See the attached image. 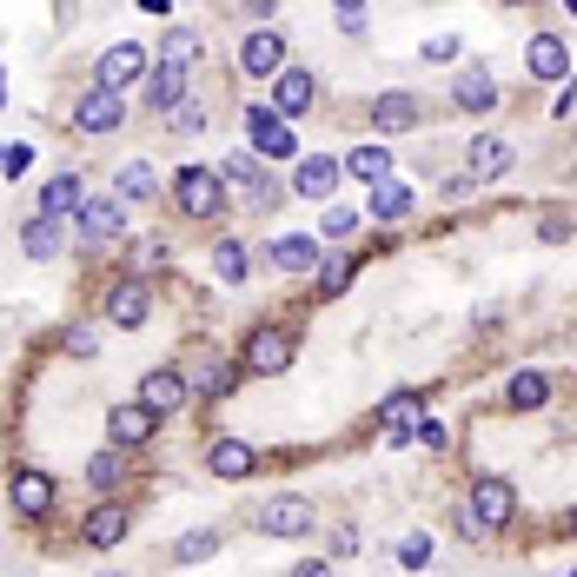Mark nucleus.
I'll return each instance as SVG.
<instances>
[{"label":"nucleus","instance_id":"43","mask_svg":"<svg viewBox=\"0 0 577 577\" xmlns=\"http://www.w3.org/2000/svg\"><path fill=\"white\" fill-rule=\"evenodd\" d=\"M458 53V40L452 34H438V40H425V60H452Z\"/></svg>","mask_w":577,"mask_h":577},{"label":"nucleus","instance_id":"35","mask_svg":"<svg viewBox=\"0 0 577 577\" xmlns=\"http://www.w3.org/2000/svg\"><path fill=\"white\" fill-rule=\"evenodd\" d=\"M206 557H219V531H187L173 544V564H206Z\"/></svg>","mask_w":577,"mask_h":577},{"label":"nucleus","instance_id":"3","mask_svg":"<svg viewBox=\"0 0 577 577\" xmlns=\"http://www.w3.org/2000/svg\"><path fill=\"white\" fill-rule=\"evenodd\" d=\"M378 425H385V445L405 452V445H419V425H425V392H392L378 405Z\"/></svg>","mask_w":577,"mask_h":577},{"label":"nucleus","instance_id":"13","mask_svg":"<svg viewBox=\"0 0 577 577\" xmlns=\"http://www.w3.org/2000/svg\"><path fill=\"white\" fill-rule=\"evenodd\" d=\"M153 432H159V411H146L140 398L107 411V445H113V452H127V445H146Z\"/></svg>","mask_w":577,"mask_h":577},{"label":"nucleus","instance_id":"1","mask_svg":"<svg viewBox=\"0 0 577 577\" xmlns=\"http://www.w3.org/2000/svg\"><path fill=\"white\" fill-rule=\"evenodd\" d=\"M312 525H318V512H312V498H299V491H279V498L253 505L260 538H312Z\"/></svg>","mask_w":577,"mask_h":577},{"label":"nucleus","instance_id":"28","mask_svg":"<svg viewBox=\"0 0 577 577\" xmlns=\"http://www.w3.org/2000/svg\"><path fill=\"white\" fill-rule=\"evenodd\" d=\"M245 273H253V253H245V239L226 232V239L213 245V279H219V286H245Z\"/></svg>","mask_w":577,"mask_h":577},{"label":"nucleus","instance_id":"37","mask_svg":"<svg viewBox=\"0 0 577 577\" xmlns=\"http://www.w3.org/2000/svg\"><path fill=\"white\" fill-rule=\"evenodd\" d=\"M398 564H405V570H425V564H432V538H425V531L398 538Z\"/></svg>","mask_w":577,"mask_h":577},{"label":"nucleus","instance_id":"24","mask_svg":"<svg viewBox=\"0 0 577 577\" xmlns=\"http://www.w3.org/2000/svg\"><path fill=\"white\" fill-rule=\"evenodd\" d=\"M127 525H133V518H127V505H94V512H87V525H80V538H87L94 551H113V544L127 538Z\"/></svg>","mask_w":577,"mask_h":577},{"label":"nucleus","instance_id":"25","mask_svg":"<svg viewBox=\"0 0 577 577\" xmlns=\"http://www.w3.org/2000/svg\"><path fill=\"white\" fill-rule=\"evenodd\" d=\"M206 60V40L193 27H167V40H159V67H173V73H193Z\"/></svg>","mask_w":577,"mask_h":577},{"label":"nucleus","instance_id":"41","mask_svg":"<svg viewBox=\"0 0 577 577\" xmlns=\"http://www.w3.org/2000/svg\"><path fill=\"white\" fill-rule=\"evenodd\" d=\"M359 226V213H346V206H333V213H325V239H346Z\"/></svg>","mask_w":577,"mask_h":577},{"label":"nucleus","instance_id":"27","mask_svg":"<svg viewBox=\"0 0 577 577\" xmlns=\"http://www.w3.org/2000/svg\"><path fill=\"white\" fill-rule=\"evenodd\" d=\"M339 167H346V173H352V180H365V187H372V193H378V187H385V180H392V153H385V146H352V153H346V159H339Z\"/></svg>","mask_w":577,"mask_h":577},{"label":"nucleus","instance_id":"47","mask_svg":"<svg viewBox=\"0 0 577 577\" xmlns=\"http://www.w3.org/2000/svg\"><path fill=\"white\" fill-rule=\"evenodd\" d=\"M0 100H8V73H0Z\"/></svg>","mask_w":577,"mask_h":577},{"label":"nucleus","instance_id":"40","mask_svg":"<svg viewBox=\"0 0 577 577\" xmlns=\"http://www.w3.org/2000/svg\"><path fill=\"white\" fill-rule=\"evenodd\" d=\"M173 133H206V100H187V107L173 113Z\"/></svg>","mask_w":577,"mask_h":577},{"label":"nucleus","instance_id":"9","mask_svg":"<svg viewBox=\"0 0 577 577\" xmlns=\"http://www.w3.org/2000/svg\"><path fill=\"white\" fill-rule=\"evenodd\" d=\"M365 120H372L378 133H411V127L425 120V100H419V94H405V87H392V94H372Z\"/></svg>","mask_w":577,"mask_h":577},{"label":"nucleus","instance_id":"32","mask_svg":"<svg viewBox=\"0 0 577 577\" xmlns=\"http://www.w3.org/2000/svg\"><path fill=\"white\" fill-rule=\"evenodd\" d=\"M505 405H512V411H538V405H551V378H544V372H512Z\"/></svg>","mask_w":577,"mask_h":577},{"label":"nucleus","instance_id":"50","mask_svg":"<svg viewBox=\"0 0 577 577\" xmlns=\"http://www.w3.org/2000/svg\"><path fill=\"white\" fill-rule=\"evenodd\" d=\"M0 159H8V153H0Z\"/></svg>","mask_w":577,"mask_h":577},{"label":"nucleus","instance_id":"19","mask_svg":"<svg viewBox=\"0 0 577 577\" xmlns=\"http://www.w3.org/2000/svg\"><path fill=\"white\" fill-rule=\"evenodd\" d=\"M339 173H346V167H339L333 153H312V159H299L292 193H299V200H333V193H339Z\"/></svg>","mask_w":577,"mask_h":577},{"label":"nucleus","instance_id":"16","mask_svg":"<svg viewBox=\"0 0 577 577\" xmlns=\"http://www.w3.org/2000/svg\"><path fill=\"white\" fill-rule=\"evenodd\" d=\"M8 498H14L21 518H47V512H53V478L34 471V465H21V471L8 478Z\"/></svg>","mask_w":577,"mask_h":577},{"label":"nucleus","instance_id":"14","mask_svg":"<svg viewBox=\"0 0 577 577\" xmlns=\"http://www.w3.org/2000/svg\"><path fill=\"white\" fill-rule=\"evenodd\" d=\"M239 67L253 73V80H279V73H286V40H279L273 27L245 34V40H239Z\"/></svg>","mask_w":577,"mask_h":577},{"label":"nucleus","instance_id":"33","mask_svg":"<svg viewBox=\"0 0 577 577\" xmlns=\"http://www.w3.org/2000/svg\"><path fill=\"white\" fill-rule=\"evenodd\" d=\"M411 200H419V193H411L405 180H385V187L372 193V206H365V213H372V219H405V213H411Z\"/></svg>","mask_w":577,"mask_h":577},{"label":"nucleus","instance_id":"42","mask_svg":"<svg viewBox=\"0 0 577 577\" xmlns=\"http://www.w3.org/2000/svg\"><path fill=\"white\" fill-rule=\"evenodd\" d=\"M333 21H339V34H365V8H339Z\"/></svg>","mask_w":577,"mask_h":577},{"label":"nucleus","instance_id":"11","mask_svg":"<svg viewBox=\"0 0 577 577\" xmlns=\"http://www.w3.org/2000/svg\"><path fill=\"white\" fill-rule=\"evenodd\" d=\"M206 471H213L219 484L253 478V471H260V445H245V438H213V445H206Z\"/></svg>","mask_w":577,"mask_h":577},{"label":"nucleus","instance_id":"21","mask_svg":"<svg viewBox=\"0 0 577 577\" xmlns=\"http://www.w3.org/2000/svg\"><path fill=\"white\" fill-rule=\"evenodd\" d=\"M140 100H146V113H180V107H187V73H173V67H159V60H153Z\"/></svg>","mask_w":577,"mask_h":577},{"label":"nucleus","instance_id":"6","mask_svg":"<svg viewBox=\"0 0 577 577\" xmlns=\"http://www.w3.org/2000/svg\"><path fill=\"white\" fill-rule=\"evenodd\" d=\"M292 359H299V339H292V333H279V325L253 333V346H245V372H260V378L292 372Z\"/></svg>","mask_w":577,"mask_h":577},{"label":"nucleus","instance_id":"15","mask_svg":"<svg viewBox=\"0 0 577 577\" xmlns=\"http://www.w3.org/2000/svg\"><path fill=\"white\" fill-rule=\"evenodd\" d=\"M73 226H80V239H87V245H113L127 232V206L120 200H87V206L73 213Z\"/></svg>","mask_w":577,"mask_h":577},{"label":"nucleus","instance_id":"10","mask_svg":"<svg viewBox=\"0 0 577 577\" xmlns=\"http://www.w3.org/2000/svg\"><path fill=\"white\" fill-rule=\"evenodd\" d=\"M153 318V286L146 279H120L107 292V325H120V333H140V325Z\"/></svg>","mask_w":577,"mask_h":577},{"label":"nucleus","instance_id":"38","mask_svg":"<svg viewBox=\"0 0 577 577\" xmlns=\"http://www.w3.org/2000/svg\"><path fill=\"white\" fill-rule=\"evenodd\" d=\"M226 385H232V372H226V365H206V372L193 378V398H226Z\"/></svg>","mask_w":577,"mask_h":577},{"label":"nucleus","instance_id":"7","mask_svg":"<svg viewBox=\"0 0 577 577\" xmlns=\"http://www.w3.org/2000/svg\"><path fill=\"white\" fill-rule=\"evenodd\" d=\"M512 159H518V153H512V140H498V133H478V140L465 146V180H471V187H484V180H505V173H512Z\"/></svg>","mask_w":577,"mask_h":577},{"label":"nucleus","instance_id":"26","mask_svg":"<svg viewBox=\"0 0 577 577\" xmlns=\"http://www.w3.org/2000/svg\"><path fill=\"white\" fill-rule=\"evenodd\" d=\"M60 245H67V239H60V219H40V213H34V219L21 226V253H27L34 266L60 260Z\"/></svg>","mask_w":577,"mask_h":577},{"label":"nucleus","instance_id":"45","mask_svg":"<svg viewBox=\"0 0 577 577\" xmlns=\"http://www.w3.org/2000/svg\"><path fill=\"white\" fill-rule=\"evenodd\" d=\"M538 239H544V245H564V239H570V226H564V219H544V232H538Z\"/></svg>","mask_w":577,"mask_h":577},{"label":"nucleus","instance_id":"30","mask_svg":"<svg viewBox=\"0 0 577 577\" xmlns=\"http://www.w3.org/2000/svg\"><path fill=\"white\" fill-rule=\"evenodd\" d=\"M452 100H458L465 113H484L491 100H498V87H491V73H484V67H465V73L452 80Z\"/></svg>","mask_w":577,"mask_h":577},{"label":"nucleus","instance_id":"22","mask_svg":"<svg viewBox=\"0 0 577 577\" xmlns=\"http://www.w3.org/2000/svg\"><path fill=\"white\" fill-rule=\"evenodd\" d=\"M312 100H318V80H312L305 67H286V73L273 80V113H279V120H286V113H305Z\"/></svg>","mask_w":577,"mask_h":577},{"label":"nucleus","instance_id":"8","mask_svg":"<svg viewBox=\"0 0 577 577\" xmlns=\"http://www.w3.org/2000/svg\"><path fill=\"white\" fill-rule=\"evenodd\" d=\"M120 127H127V107H120V94H107V87L80 94V107H73V133L100 140V133H120Z\"/></svg>","mask_w":577,"mask_h":577},{"label":"nucleus","instance_id":"46","mask_svg":"<svg viewBox=\"0 0 577 577\" xmlns=\"http://www.w3.org/2000/svg\"><path fill=\"white\" fill-rule=\"evenodd\" d=\"M292 577H333V564H318V557H305V564H292Z\"/></svg>","mask_w":577,"mask_h":577},{"label":"nucleus","instance_id":"36","mask_svg":"<svg viewBox=\"0 0 577 577\" xmlns=\"http://www.w3.org/2000/svg\"><path fill=\"white\" fill-rule=\"evenodd\" d=\"M346 279H352V253L318 260V292H325V299H339V292H346Z\"/></svg>","mask_w":577,"mask_h":577},{"label":"nucleus","instance_id":"34","mask_svg":"<svg viewBox=\"0 0 577 577\" xmlns=\"http://www.w3.org/2000/svg\"><path fill=\"white\" fill-rule=\"evenodd\" d=\"M120 478H127V465H120V452H113V445L87 458V484H94V491H120Z\"/></svg>","mask_w":577,"mask_h":577},{"label":"nucleus","instance_id":"44","mask_svg":"<svg viewBox=\"0 0 577 577\" xmlns=\"http://www.w3.org/2000/svg\"><path fill=\"white\" fill-rule=\"evenodd\" d=\"M27 159H34V153H27V146H8V159H0V167H8V173H14V180H21V173H27Z\"/></svg>","mask_w":577,"mask_h":577},{"label":"nucleus","instance_id":"4","mask_svg":"<svg viewBox=\"0 0 577 577\" xmlns=\"http://www.w3.org/2000/svg\"><path fill=\"white\" fill-rule=\"evenodd\" d=\"M465 512H471V518H478V531L491 538V531H505V525H512L518 491H512L505 478H478V484H471V498H465Z\"/></svg>","mask_w":577,"mask_h":577},{"label":"nucleus","instance_id":"48","mask_svg":"<svg viewBox=\"0 0 577 577\" xmlns=\"http://www.w3.org/2000/svg\"><path fill=\"white\" fill-rule=\"evenodd\" d=\"M100 577H127V570H100Z\"/></svg>","mask_w":577,"mask_h":577},{"label":"nucleus","instance_id":"2","mask_svg":"<svg viewBox=\"0 0 577 577\" xmlns=\"http://www.w3.org/2000/svg\"><path fill=\"white\" fill-rule=\"evenodd\" d=\"M173 200H180L187 219H219V213H226V173H213V167H180V173H173Z\"/></svg>","mask_w":577,"mask_h":577},{"label":"nucleus","instance_id":"49","mask_svg":"<svg viewBox=\"0 0 577 577\" xmlns=\"http://www.w3.org/2000/svg\"><path fill=\"white\" fill-rule=\"evenodd\" d=\"M570 531H577V512H570Z\"/></svg>","mask_w":577,"mask_h":577},{"label":"nucleus","instance_id":"31","mask_svg":"<svg viewBox=\"0 0 577 577\" xmlns=\"http://www.w3.org/2000/svg\"><path fill=\"white\" fill-rule=\"evenodd\" d=\"M273 266H279V273H312V266H318V239H305V232L273 239Z\"/></svg>","mask_w":577,"mask_h":577},{"label":"nucleus","instance_id":"20","mask_svg":"<svg viewBox=\"0 0 577 577\" xmlns=\"http://www.w3.org/2000/svg\"><path fill=\"white\" fill-rule=\"evenodd\" d=\"M187 398H193V385H187L180 372H167V365L140 378V405H146V411H159V419H167V411H180Z\"/></svg>","mask_w":577,"mask_h":577},{"label":"nucleus","instance_id":"12","mask_svg":"<svg viewBox=\"0 0 577 577\" xmlns=\"http://www.w3.org/2000/svg\"><path fill=\"white\" fill-rule=\"evenodd\" d=\"M245 133H253V153H260V159H292V153H299L292 127H286L273 107H253V113H245Z\"/></svg>","mask_w":577,"mask_h":577},{"label":"nucleus","instance_id":"5","mask_svg":"<svg viewBox=\"0 0 577 577\" xmlns=\"http://www.w3.org/2000/svg\"><path fill=\"white\" fill-rule=\"evenodd\" d=\"M94 73H100V87H107V94H127V87H140V80L153 73V60H146V47H140V40H120V47H107V53H100V67H94Z\"/></svg>","mask_w":577,"mask_h":577},{"label":"nucleus","instance_id":"18","mask_svg":"<svg viewBox=\"0 0 577 577\" xmlns=\"http://www.w3.org/2000/svg\"><path fill=\"white\" fill-rule=\"evenodd\" d=\"M219 173H226V180H239L253 206H279V187H273V173H266V159H253V153H232Z\"/></svg>","mask_w":577,"mask_h":577},{"label":"nucleus","instance_id":"17","mask_svg":"<svg viewBox=\"0 0 577 577\" xmlns=\"http://www.w3.org/2000/svg\"><path fill=\"white\" fill-rule=\"evenodd\" d=\"M80 206H87L80 173H53V180H40V193H34V213H40V219H67V213H80Z\"/></svg>","mask_w":577,"mask_h":577},{"label":"nucleus","instance_id":"23","mask_svg":"<svg viewBox=\"0 0 577 577\" xmlns=\"http://www.w3.org/2000/svg\"><path fill=\"white\" fill-rule=\"evenodd\" d=\"M525 73H531V80H564V73H570L564 40H557V34H531V40H525Z\"/></svg>","mask_w":577,"mask_h":577},{"label":"nucleus","instance_id":"39","mask_svg":"<svg viewBox=\"0 0 577 577\" xmlns=\"http://www.w3.org/2000/svg\"><path fill=\"white\" fill-rule=\"evenodd\" d=\"M67 352H73V359H94V352H100V333H94V325H73V333H67Z\"/></svg>","mask_w":577,"mask_h":577},{"label":"nucleus","instance_id":"29","mask_svg":"<svg viewBox=\"0 0 577 577\" xmlns=\"http://www.w3.org/2000/svg\"><path fill=\"white\" fill-rule=\"evenodd\" d=\"M159 193V173L146 167V159H127V167H120V187H113V200L120 206H146Z\"/></svg>","mask_w":577,"mask_h":577}]
</instances>
